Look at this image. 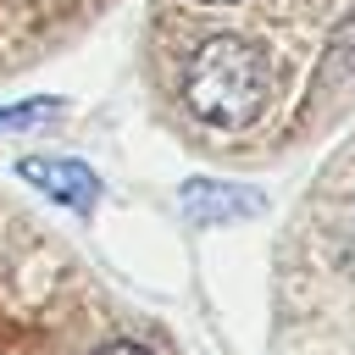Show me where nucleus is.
I'll return each instance as SVG.
<instances>
[{"label":"nucleus","instance_id":"nucleus-1","mask_svg":"<svg viewBox=\"0 0 355 355\" xmlns=\"http://www.w3.org/2000/svg\"><path fill=\"white\" fill-rule=\"evenodd\" d=\"M178 105L200 133H261L277 111V67L266 61L261 44H250L233 28H205V33H178Z\"/></svg>","mask_w":355,"mask_h":355},{"label":"nucleus","instance_id":"nucleus-2","mask_svg":"<svg viewBox=\"0 0 355 355\" xmlns=\"http://www.w3.org/2000/svg\"><path fill=\"white\" fill-rule=\"evenodd\" d=\"M305 89H311V100H322L327 116L355 100V0H349V11L333 22V33L322 39V55H316Z\"/></svg>","mask_w":355,"mask_h":355},{"label":"nucleus","instance_id":"nucleus-3","mask_svg":"<svg viewBox=\"0 0 355 355\" xmlns=\"http://www.w3.org/2000/svg\"><path fill=\"white\" fill-rule=\"evenodd\" d=\"M17 172L33 189H44L50 200H61L67 211H78V216H89L100 205V172L89 161H78V155H22Z\"/></svg>","mask_w":355,"mask_h":355},{"label":"nucleus","instance_id":"nucleus-4","mask_svg":"<svg viewBox=\"0 0 355 355\" xmlns=\"http://www.w3.org/2000/svg\"><path fill=\"white\" fill-rule=\"evenodd\" d=\"M178 211L200 227H216V222H250L266 211V194L261 189H244V183H227V178H194L178 189Z\"/></svg>","mask_w":355,"mask_h":355},{"label":"nucleus","instance_id":"nucleus-5","mask_svg":"<svg viewBox=\"0 0 355 355\" xmlns=\"http://www.w3.org/2000/svg\"><path fill=\"white\" fill-rule=\"evenodd\" d=\"M55 111H67L61 100H22V105H0V133H11V128H33V122H44V116H55Z\"/></svg>","mask_w":355,"mask_h":355},{"label":"nucleus","instance_id":"nucleus-6","mask_svg":"<svg viewBox=\"0 0 355 355\" xmlns=\"http://www.w3.org/2000/svg\"><path fill=\"white\" fill-rule=\"evenodd\" d=\"M94 355H155L150 344H139V338H111V344H100Z\"/></svg>","mask_w":355,"mask_h":355},{"label":"nucleus","instance_id":"nucleus-7","mask_svg":"<svg viewBox=\"0 0 355 355\" xmlns=\"http://www.w3.org/2000/svg\"><path fill=\"white\" fill-rule=\"evenodd\" d=\"M189 11H233V6H244V0H183Z\"/></svg>","mask_w":355,"mask_h":355},{"label":"nucleus","instance_id":"nucleus-8","mask_svg":"<svg viewBox=\"0 0 355 355\" xmlns=\"http://www.w3.org/2000/svg\"><path fill=\"white\" fill-rule=\"evenodd\" d=\"M344 250H349V261H355V211H349V222H344Z\"/></svg>","mask_w":355,"mask_h":355}]
</instances>
